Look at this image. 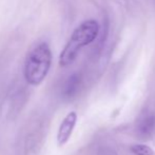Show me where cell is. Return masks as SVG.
I'll use <instances>...</instances> for the list:
<instances>
[{
	"instance_id": "7",
	"label": "cell",
	"mask_w": 155,
	"mask_h": 155,
	"mask_svg": "<svg viewBox=\"0 0 155 155\" xmlns=\"http://www.w3.org/2000/svg\"><path fill=\"white\" fill-rule=\"evenodd\" d=\"M98 155H117V153L111 148H102L99 150Z\"/></svg>"
},
{
	"instance_id": "1",
	"label": "cell",
	"mask_w": 155,
	"mask_h": 155,
	"mask_svg": "<svg viewBox=\"0 0 155 155\" xmlns=\"http://www.w3.org/2000/svg\"><path fill=\"white\" fill-rule=\"evenodd\" d=\"M99 33V25L96 20L90 19L80 23L73 32L59 57V64L67 67L76 59L82 47L90 45L96 39Z\"/></svg>"
},
{
	"instance_id": "3",
	"label": "cell",
	"mask_w": 155,
	"mask_h": 155,
	"mask_svg": "<svg viewBox=\"0 0 155 155\" xmlns=\"http://www.w3.org/2000/svg\"><path fill=\"white\" fill-rule=\"evenodd\" d=\"M135 133L140 139H149L155 133V113L145 112L139 116L135 126Z\"/></svg>"
},
{
	"instance_id": "6",
	"label": "cell",
	"mask_w": 155,
	"mask_h": 155,
	"mask_svg": "<svg viewBox=\"0 0 155 155\" xmlns=\"http://www.w3.org/2000/svg\"><path fill=\"white\" fill-rule=\"evenodd\" d=\"M131 152L134 155H154V152L149 146L143 143H135L131 146Z\"/></svg>"
},
{
	"instance_id": "5",
	"label": "cell",
	"mask_w": 155,
	"mask_h": 155,
	"mask_svg": "<svg viewBox=\"0 0 155 155\" xmlns=\"http://www.w3.org/2000/svg\"><path fill=\"white\" fill-rule=\"evenodd\" d=\"M80 87V77L77 74H73L68 78L63 88V94L67 97H72L78 92Z\"/></svg>"
},
{
	"instance_id": "4",
	"label": "cell",
	"mask_w": 155,
	"mask_h": 155,
	"mask_svg": "<svg viewBox=\"0 0 155 155\" xmlns=\"http://www.w3.org/2000/svg\"><path fill=\"white\" fill-rule=\"evenodd\" d=\"M77 123V113L72 111L62 119L57 132V143L58 146H64L71 138L72 133L75 129Z\"/></svg>"
},
{
	"instance_id": "2",
	"label": "cell",
	"mask_w": 155,
	"mask_h": 155,
	"mask_svg": "<svg viewBox=\"0 0 155 155\" xmlns=\"http://www.w3.org/2000/svg\"><path fill=\"white\" fill-rule=\"evenodd\" d=\"M52 63V52L48 43L37 45L27 56L25 78L31 86H39L47 77Z\"/></svg>"
}]
</instances>
